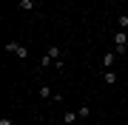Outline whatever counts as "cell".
Instances as JSON below:
<instances>
[{"instance_id": "6da1fadb", "label": "cell", "mask_w": 128, "mask_h": 125, "mask_svg": "<svg viewBox=\"0 0 128 125\" xmlns=\"http://www.w3.org/2000/svg\"><path fill=\"white\" fill-rule=\"evenodd\" d=\"M60 60H63V48H60V46H51L46 54H43L40 65H43V68H48V65H54V68H63V63H60Z\"/></svg>"}, {"instance_id": "7a4b0ae2", "label": "cell", "mask_w": 128, "mask_h": 125, "mask_svg": "<svg viewBox=\"0 0 128 125\" xmlns=\"http://www.w3.org/2000/svg\"><path fill=\"white\" fill-rule=\"evenodd\" d=\"M6 51L14 54V57H20V60H28V48L23 46V43H17V40H9V43H6Z\"/></svg>"}, {"instance_id": "3957f363", "label": "cell", "mask_w": 128, "mask_h": 125, "mask_svg": "<svg viewBox=\"0 0 128 125\" xmlns=\"http://www.w3.org/2000/svg\"><path fill=\"white\" fill-rule=\"evenodd\" d=\"M114 51H117V57H122L125 51H128V34L120 28L117 31V37H114Z\"/></svg>"}, {"instance_id": "277c9868", "label": "cell", "mask_w": 128, "mask_h": 125, "mask_svg": "<svg viewBox=\"0 0 128 125\" xmlns=\"http://www.w3.org/2000/svg\"><path fill=\"white\" fill-rule=\"evenodd\" d=\"M100 65H102L105 71H111V68H114V65H117V51H108V54L102 57V63H100Z\"/></svg>"}, {"instance_id": "5b68a950", "label": "cell", "mask_w": 128, "mask_h": 125, "mask_svg": "<svg viewBox=\"0 0 128 125\" xmlns=\"http://www.w3.org/2000/svg\"><path fill=\"white\" fill-rule=\"evenodd\" d=\"M77 120H80L77 111H66V114H63V122H66V125H71V122H77Z\"/></svg>"}, {"instance_id": "8992f818", "label": "cell", "mask_w": 128, "mask_h": 125, "mask_svg": "<svg viewBox=\"0 0 128 125\" xmlns=\"http://www.w3.org/2000/svg\"><path fill=\"white\" fill-rule=\"evenodd\" d=\"M20 9H23V11H34V0H20Z\"/></svg>"}, {"instance_id": "52a82bcc", "label": "cell", "mask_w": 128, "mask_h": 125, "mask_svg": "<svg viewBox=\"0 0 128 125\" xmlns=\"http://www.w3.org/2000/svg\"><path fill=\"white\" fill-rule=\"evenodd\" d=\"M40 97H43V100H54V94H51L48 85H40Z\"/></svg>"}, {"instance_id": "ba28073f", "label": "cell", "mask_w": 128, "mask_h": 125, "mask_svg": "<svg viewBox=\"0 0 128 125\" xmlns=\"http://www.w3.org/2000/svg\"><path fill=\"white\" fill-rule=\"evenodd\" d=\"M102 80H105L108 85H114V83H117V74H114V71H105V74H102Z\"/></svg>"}, {"instance_id": "9c48e42d", "label": "cell", "mask_w": 128, "mask_h": 125, "mask_svg": "<svg viewBox=\"0 0 128 125\" xmlns=\"http://www.w3.org/2000/svg\"><path fill=\"white\" fill-rule=\"evenodd\" d=\"M77 114H80V120H86V117L91 114V108H88V105H82V108H77Z\"/></svg>"}, {"instance_id": "30bf717a", "label": "cell", "mask_w": 128, "mask_h": 125, "mask_svg": "<svg viewBox=\"0 0 128 125\" xmlns=\"http://www.w3.org/2000/svg\"><path fill=\"white\" fill-rule=\"evenodd\" d=\"M120 28H122V31L128 28V17H120Z\"/></svg>"}, {"instance_id": "8fae6325", "label": "cell", "mask_w": 128, "mask_h": 125, "mask_svg": "<svg viewBox=\"0 0 128 125\" xmlns=\"http://www.w3.org/2000/svg\"><path fill=\"white\" fill-rule=\"evenodd\" d=\"M0 125H14V122L9 120V117H3V120H0Z\"/></svg>"}, {"instance_id": "7c38bea8", "label": "cell", "mask_w": 128, "mask_h": 125, "mask_svg": "<svg viewBox=\"0 0 128 125\" xmlns=\"http://www.w3.org/2000/svg\"><path fill=\"white\" fill-rule=\"evenodd\" d=\"M108 3H117V0H108Z\"/></svg>"}]
</instances>
